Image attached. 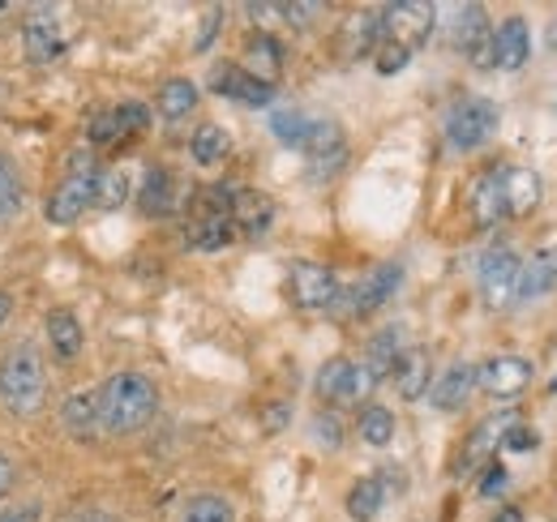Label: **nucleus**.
<instances>
[{
    "label": "nucleus",
    "mask_w": 557,
    "mask_h": 522,
    "mask_svg": "<svg viewBox=\"0 0 557 522\" xmlns=\"http://www.w3.org/2000/svg\"><path fill=\"white\" fill-rule=\"evenodd\" d=\"M189 150H194V163H202V167H214V163H223V159H227V150H232V137L219 129V125H198L194 141H189Z\"/></svg>",
    "instance_id": "2f4dec72"
},
{
    "label": "nucleus",
    "mask_w": 557,
    "mask_h": 522,
    "mask_svg": "<svg viewBox=\"0 0 557 522\" xmlns=\"http://www.w3.org/2000/svg\"><path fill=\"white\" fill-rule=\"evenodd\" d=\"M382 48V13H356L344 35V52L348 57H369Z\"/></svg>",
    "instance_id": "cd10ccee"
},
{
    "label": "nucleus",
    "mask_w": 557,
    "mask_h": 522,
    "mask_svg": "<svg viewBox=\"0 0 557 522\" xmlns=\"http://www.w3.org/2000/svg\"><path fill=\"white\" fill-rule=\"evenodd\" d=\"M86 137H90V141H99V146H103V141H116V137H121V121H116V108H112V112H99V116L90 121Z\"/></svg>",
    "instance_id": "4c0bfd02"
},
{
    "label": "nucleus",
    "mask_w": 557,
    "mask_h": 522,
    "mask_svg": "<svg viewBox=\"0 0 557 522\" xmlns=\"http://www.w3.org/2000/svg\"><path fill=\"white\" fill-rule=\"evenodd\" d=\"M433 386V364H429V351L424 347H408L395 364V390L404 398H424Z\"/></svg>",
    "instance_id": "5701e85b"
},
{
    "label": "nucleus",
    "mask_w": 557,
    "mask_h": 522,
    "mask_svg": "<svg viewBox=\"0 0 557 522\" xmlns=\"http://www.w3.org/2000/svg\"><path fill=\"white\" fill-rule=\"evenodd\" d=\"M39 501H22V506H13V510H4L0 514V522H39Z\"/></svg>",
    "instance_id": "37998d69"
},
{
    "label": "nucleus",
    "mask_w": 557,
    "mask_h": 522,
    "mask_svg": "<svg viewBox=\"0 0 557 522\" xmlns=\"http://www.w3.org/2000/svg\"><path fill=\"white\" fill-rule=\"evenodd\" d=\"M506 488V467H493L485 480H481V497H493V493H502Z\"/></svg>",
    "instance_id": "a18cd8bd"
},
{
    "label": "nucleus",
    "mask_w": 557,
    "mask_h": 522,
    "mask_svg": "<svg viewBox=\"0 0 557 522\" xmlns=\"http://www.w3.org/2000/svg\"><path fill=\"white\" fill-rule=\"evenodd\" d=\"M510 428H519V415H515V411L488 415L485 424H476V433L468 437V450H463V467H459V471H472V462H485V458L506 442Z\"/></svg>",
    "instance_id": "aec40b11"
},
{
    "label": "nucleus",
    "mask_w": 557,
    "mask_h": 522,
    "mask_svg": "<svg viewBox=\"0 0 557 522\" xmlns=\"http://www.w3.org/2000/svg\"><path fill=\"white\" fill-rule=\"evenodd\" d=\"M532 57V30L523 17H506L497 30H493V65L515 73V69L528 65Z\"/></svg>",
    "instance_id": "f3484780"
},
{
    "label": "nucleus",
    "mask_w": 557,
    "mask_h": 522,
    "mask_svg": "<svg viewBox=\"0 0 557 522\" xmlns=\"http://www.w3.org/2000/svg\"><path fill=\"white\" fill-rule=\"evenodd\" d=\"M245 73L249 77H258V82H267V86H275L278 69H283V48H278L275 35H253L249 44H245Z\"/></svg>",
    "instance_id": "b1692460"
},
{
    "label": "nucleus",
    "mask_w": 557,
    "mask_h": 522,
    "mask_svg": "<svg viewBox=\"0 0 557 522\" xmlns=\"http://www.w3.org/2000/svg\"><path fill=\"white\" fill-rule=\"evenodd\" d=\"M48 343H52V351L61 360H77V351H82V322L73 318L70 309H52L48 313Z\"/></svg>",
    "instance_id": "a878e982"
},
{
    "label": "nucleus",
    "mask_w": 557,
    "mask_h": 522,
    "mask_svg": "<svg viewBox=\"0 0 557 522\" xmlns=\"http://www.w3.org/2000/svg\"><path fill=\"white\" fill-rule=\"evenodd\" d=\"M369 390H373L369 373H364L360 364L344 360V356H339V360H326V364H322V373H318V394H322L326 402H335V407L360 402Z\"/></svg>",
    "instance_id": "9d476101"
},
{
    "label": "nucleus",
    "mask_w": 557,
    "mask_h": 522,
    "mask_svg": "<svg viewBox=\"0 0 557 522\" xmlns=\"http://www.w3.org/2000/svg\"><path fill=\"white\" fill-rule=\"evenodd\" d=\"M13 210H22V181H17L13 163L0 154V219H9Z\"/></svg>",
    "instance_id": "e433bc0d"
},
{
    "label": "nucleus",
    "mask_w": 557,
    "mask_h": 522,
    "mask_svg": "<svg viewBox=\"0 0 557 522\" xmlns=\"http://www.w3.org/2000/svg\"><path fill=\"white\" fill-rule=\"evenodd\" d=\"M502 446H506V450H532V446H536V437H532V428H510Z\"/></svg>",
    "instance_id": "c03bdc74"
},
{
    "label": "nucleus",
    "mask_w": 557,
    "mask_h": 522,
    "mask_svg": "<svg viewBox=\"0 0 557 522\" xmlns=\"http://www.w3.org/2000/svg\"><path fill=\"white\" fill-rule=\"evenodd\" d=\"M476 386L493 398H515L532 386V364L523 356H493L476 369Z\"/></svg>",
    "instance_id": "f8f14e48"
},
{
    "label": "nucleus",
    "mask_w": 557,
    "mask_h": 522,
    "mask_svg": "<svg viewBox=\"0 0 557 522\" xmlns=\"http://www.w3.org/2000/svg\"><path fill=\"white\" fill-rule=\"evenodd\" d=\"M476 390V369L468 364V360H459V364H450L433 386H429V402L437 407V411H459L468 398Z\"/></svg>",
    "instance_id": "6ab92c4d"
},
{
    "label": "nucleus",
    "mask_w": 557,
    "mask_h": 522,
    "mask_svg": "<svg viewBox=\"0 0 557 522\" xmlns=\"http://www.w3.org/2000/svg\"><path fill=\"white\" fill-rule=\"evenodd\" d=\"M300 150H305V159H309V176H313V181H331V176L344 172V163H348V141H344V133H339L335 121H313L309 141H305Z\"/></svg>",
    "instance_id": "1a4fd4ad"
},
{
    "label": "nucleus",
    "mask_w": 557,
    "mask_h": 522,
    "mask_svg": "<svg viewBox=\"0 0 557 522\" xmlns=\"http://www.w3.org/2000/svg\"><path fill=\"white\" fill-rule=\"evenodd\" d=\"M125 197H129L125 172H99V181H95V206L116 210V206H125Z\"/></svg>",
    "instance_id": "c9c22d12"
},
{
    "label": "nucleus",
    "mask_w": 557,
    "mask_h": 522,
    "mask_svg": "<svg viewBox=\"0 0 557 522\" xmlns=\"http://www.w3.org/2000/svg\"><path fill=\"white\" fill-rule=\"evenodd\" d=\"M210 86H214L223 99H236V103H245V108H267V103L275 99V86L249 77L240 65H219L210 73Z\"/></svg>",
    "instance_id": "2eb2a0df"
},
{
    "label": "nucleus",
    "mask_w": 557,
    "mask_h": 522,
    "mask_svg": "<svg viewBox=\"0 0 557 522\" xmlns=\"http://www.w3.org/2000/svg\"><path fill=\"white\" fill-rule=\"evenodd\" d=\"M185 240H189V249H202V253H214V249H223V245L236 240V227H232V189L227 185H210V189L194 194V214H189Z\"/></svg>",
    "instance_id": "7ed1b4c3"
},
{
    "label": "nucleus",
    "mask_w": 557,
    "mask_h": 522,
    "mask_svg": "<svg viewBox=\"0 0 557 522\" xmlns=\"http://www.w3.org/2000/svg\"><path fill=\"white\" fill-rule=\"evenodd\" d=\"M65 424H70L73 437H90L99 428V407H95V394L77 390L65 398Z\"/></svg>",
    "instance_id": "473e14b6"
},
{
    "label": "nucleus",
    "mask_w": 557,
    "mask_h": 522,
    "mask_svg": "<svg viewBox=\"0 0 557 522\" xmlns=\"http://www.w3.org/2000/svg\"><path fill=\"white\" fill-rule=\"evenodd\" d=\"M472 214H476V223H481V227H493V223L506 214V206H502V181H497V172H485V176L472 185Z\"/></svg>",
    "instance_id": "c85d7f7f"
},
{
    "label": "nucleus",
    "mask_w": 557,
    "mask_h": 522,
    "mask_svg": "<svg viewBox=\"0 0 557 522\" xmlns=\"http://www.w3.org/2000/svg\"><path fill=\"white\" fill-rule=\"evenodd\" d=\"M116 121H121V133H141L150 125V112L141 103H121L116 108Z\"/></svg>",
    "instance_id": "58836bf2"
},
{
    "label": "nucleus",
    "mask_w": 557,
    "mask_h": 522,
    "mask_svg": "<svg viewBox=\"0 0 557 522\" xmlns=\"http://www.w3.org/2000/svg\"><path fill=\"white\" fill-rule=\"evenodd\" d=\"M455 48L472 61V65L488 69L493 65V30H488V17L481 4H463L455 13Z\"/></svg>",
    "instance_id": "ddd939ff"
},
{
    "label": "nucleus",
    "mask_w": 557,
    "mask_h": 522,
    "mask_svg": "<svg viewBox=\"0 0 557 522\" xmlns=\"http://www.w3.org/2000/svg\"><path fill=\"white\" fill-rule=\"evenodd\" d=\"M404 351H408V347H404V326H386V330H377V334L369 338V364H364V373H369V382L377 386L382 377H391Z\"/></svg>",
    "instance_id": "412c9836"
},
{
    "label": "nucleus",
    "mask_w": 557,
    "mask_h": 522,
    "mask_svg": "<svg viewBox=\"0 0 557 522\" xmlns=\"http://www.w3.org/2000/svg\"><path fill=\"white\" fill-rule=\"evenodd\" d=\"M399 283H404V265L399 261H382L356 287H339V296H335V304L326 313H335V318H369L373 309H382L399 291Z\"/></svg>",
    "instance_id": "20e7f679"
},
{
    "label": "nucleus",
    "mask_w": 557,
    "mask_h": 522,
    "mask_svg": "<svg viewBox=\"0 0 557 522\" xmlns=\"http://www.w3.org/2000/svg\"><path fill=\"white\" fill-rule=\"evenodd\" d=\"M275 223V206L271 197L258 194V189H232V227L236 236H267Z\"/></svg>",
    "instance_id": "a211bd4d"
},
{
    "label": "nucleus",
    "mask_w": 557,
    "mask_h": 522,
    "mask_svg": "<svg viewBox=\"0 0 557 522\" xmlns=\"http://www.w3.org/2000/svg\"><path fill=\"white\" fill-rule=\"evenodd\" d=\"M194 108H198V86L189 77L163 82V90H159V116L163 121H185Z\"/></svg>",
    "instance_id": "bb28decb"
},
{
    "label": "nucleus",
    "mask_w": 557,
    "mask_h": 522,
    "mask_svg": "<svg viewBox=\"0 0 557 522\" xmlns=\"http://www.w3.org/2000/svg\"><path fill=\"white\" fill-rule=\"evenodd\" d=\"M48 398V369L35 347H13L0 360V402L13 415H35Z\"/></svg>",
    "instance_id": "f03ea898"
},
{
    "label": "nucleus",
    "mask_w": 557,
    "mask_h": 522,
    "mask_svg": "<svg viewBox=\"0 0 557 522\" xmlns=\"http://www.w3.org/2000/svg\"><path fill=\"white\" fill-rule=\"evenodd\" d=\"M382 501H386V484H382L377 475H369V480L351 484V493H348V514L356 522H373L377 514H382Z\"/></svg>",
    "instance_id": "c756f323"
},
{
    "label": "nucleus",
    "mask_w": 557,
    "mask_h": 522,
    "mask_svg": "<svg viewBox=\"0 0 557 522\" xmlns=\"http://www.w3.org/2000/svg\"><path fill=\"white\" fill-rule=\"evenodd\" d=\"M545 44H549V52L557 57V17H554V26H549V35H545Z\"/></svg>",
    "instance_id": "3c124183"
},
{
    "label": "nucleus",
    "mask_w": 557,
    "mask_h": 522,
    "mask_svg": "<svg viewBox=\"0 0 557 522\" xmlns=\"http://www.w3.org/2000/svg\"><path fill=\"white\" fill-rule=\"evenodd\" d=\"M9 309H13V300H9V291H0V326H4V318H9Z\"/></svg>",
    "instance_id": "8fccbe9b"
},
{
    "label": "nucleus",
    "mask_w": 557,
    "mask_h": 522,
    "mask_svg": "<svg viewBox=\"0 0 557 522\" xmlns=\"http://www.w3.org/2000/svg\"><path fill=\"white\" fill-rule=\"evenodd\" d=\"M278 13H283V17H292V26H300V30H305V26L322 13V4H278Z\"/></svg>",
    "instance_id": "79ce46f5"
},
{
    "label": "nucleus",
    "mask_w": 557,
    "mask_h": 522,
    "mask_svg": "<svg viewBox=\"0 0 557 522\" xmlns=\"http://www.w3.org/2000/svg\"><path fill=\"white\" fill-rule=\"evenodd\" d=\"M497 181H502V206L510 219H528L541 206V176L532 167H502Z\"/></svg>",
    "instance_id": "dca6fc26"
},
{
    "label": "nucleus",
    "mask_w": 557,
    "mask_h": 522,
    "mask_svg": "<svg viewBox=\"0 0 557 522\" xmlns=\"http://www.w3.org/2000/svg\"><path fill=\"white\" fill-rule=\"evenodd\" d=\"M493 129H497V108L488 99H481V95H468V99H459L446 112V137H450L455 150L485 146L488 137H493Z\"/></svg>",
    "instance_id": "423d86ee"
},
{
    "label": "nucleus",
    "mask_w": 557,
    "mask_h": 522,
    "mask_svg": "<svg viewBox=\"0 0 557 522\" xmlns=\"http://www.w3.org/2000/svg\"><path fill=\"white\" fill-rule=\"evenodd\" d=\"M283 424H287V407H275V411H267V428H271V433H278Z\"/></svg>",
    "instance_id": "de8ad7c7"
},
{
    "label": "nucleus",
    "mask_w": 557,
    "mask_h": 522,
    "mask_svg": "<svg viewBox=\"0 0 557 522\" xmlns=\"http://www.w3.org/2000/svg\"><path fill=\"white\" fill-rule=\"evenodd\" d=\"M95 181H99V172H70V176L57 185V194L48 197V219H52L57 227L77 223V219L86 214V206H95Z\"/></svg>",
    "instance_id": "9b49d317"
},
{
    "label": "nucleus",
    "mask_w": 557,
    "mask_h": 522,
    "mask_svg": "<svg viewBox=\"0 0 557 522\" xmlns=\"http://www.w3.org/2000/svg\"><path fill=\"white\" fill-rule=\"evenodd\" d=\"M176 522H236V506L227 497H219V493H198V497L185 501Z\"/></svg>",
    "instance_id": "7c9ffc66"
},
{
    "label": "nucleus",
    "mask_w": 557,
    "mask_h": 522,
    "mask_svg": "<svg viewBox=\"0 0 557 522\" xmlns=\"http://www.w3.org/2000/svg\"><path fill=\"white\" fill-rule=\"evenodd\" d=\"M557 291V249H541L532 261H523V270H519V300H541V296H549Z\"/></svg>",
    "instance_id": "4be33fe9"
},
{
    "label": "nucleus",
    "mask_w": 557,
    "mask_h": 522,
    "mask_svg": "<svg viewBox=\"0 0 557 522\" xmlns=\"http://www.w3.org/2000/svg\"><path fill=\"white\" fill-rule=\"evenodd\" d=\"M0 13H9V4H0Z\"/></svg>",
    "instance_id": "603ef678"
},
{
    "label": "nucleus",
    "mask_w": 557,
    "mask_h": 522,
    "mask_svg": "<svg viewBox=\"0 0 557 522\" xmlns=\"http://www.w3.org/2000/svg\"><path fill=\"white\" fill-rule=\"evenodd\" d=\"M95 407H99V428L129 437L146 428L159 411V386L146 373H116L95 390Z\"/></svg>",
    "instance_id": "f257e3e1"
},
{
    "label": "nucleus",
    "mask_w": 557,
    "mask_h": 522,
    "mask_svg": "<svg viewBox=\"0 0 557 522\" xmlns=\"http://www.w3.org/2000/svg\"><path fill=\"white\" fill-rule=\"evenodd\" d=\"M9 484H13V458L0 450V497L9 493Z\"/></svg>",
    "instance_id": "49530a36"
},
{
    "label": "nucleus",
    "mask_w": 557,
    "mask_h": 522,
    "mask_svg": "<svg viewBox=\"0 0 557 522\" xmlns=\"http://www.w3.org/2000/svg\"><path fill=\"white\" fill-rule=\"evenodd\" d=\"M360 437H364V446H391V437H395V415L386 411V407H364L360 411Z\"/></svg>",
    "instance_id": "72a5a7b5"
},
{
    "label": "nucleus",
    "mask_w": 557,
    "mask_h": 522,
    "mask_svg": "<svg viewBox=\"0 0 557 522\" xmlns=\"http://www.w3.org/2000/svg\"><path fill=\"white\" fill-rule=\"evenodd\" d=\"M493 522H523V510H519V506H506V510H497Z\"/></svg>",
    "instance_id": "09e8293b"
},
{
    "label": "nucleus",
    "mask_w": 557,
    "mask_h": 522,
    "mask_svg": "<svg viewBox=\"0 0 557 522\" xmlns=\"http://www.w3.org/2000/svg\"><path fill=\"white\" fill-rule=\"evenodd\" d=\"M176 189H181V185H176V176H172L168 167H150V172H146V185H141V210L154 214V219L172 214V210L181 206V194H176Z\"/></svg>",
    "instance_id": "393cba45"
},
{
    "label": "nucleus",
    "mask_w": 557,
    "mask_h": 522,
    "mask_svg": "<svg viewBox=\"0 0 557 522\" xmlns=\"http://www.w3.org/2000/svg\"><path fill=\"white\" fill-rule=\"evenodd\" d=\"M519 270L523 261L510 245H493L485 258H481V296H485L488 309H506L519 291Z\"/></svg>",
    "instance_id": "6e6552de"
},
{
    "label": "nucleus",
    "mask_w": 557,
    "mask_h": 522,
    "mask_svg": "<svg viewBox=\"0 0 557 522\" xmlns=\"http://www.w3.org/2000/svg\"><path fill=\"white\" fill-rule=\"evenodd\" d=\"M313 433H318L322 446H339V442H344V424H339L335 415H318V420H313Z\"/></svg>",
    "instance_id": "ea45409f"
},
{
    "label": "nucleus",
    "mask_w": 557,
    "mask_h": 522,
    "mask_svg": "<svg viewBox=\"0 0 557 522\" xmlns=\"http://www.w3.org/2000/svg\"><path fill=\"white\" fill-rule=\"evenodd\" d=\"M287 296L296 309H331L335 296H339V278L331 265H318V261H296L287 270Z\"/></svg>",
    "instance_id": "0eeeda50"
},
{
    "label": "nucleus",
    "mask_w": 557,
    "mask_h": 522,
    "mask_svg": "<svg viewBox=\"0 0 557 522\" xmlns=\"http://www.w3.org/2000/svg\"><path fill=\"white\" fill-rule=\"evenodd\" d=\"M433 17H437V9L433 4H424V0H399V4H386L382 9V44H395V48H404L408 57L429 44V35H433Z\"/></svg>",
    "instance_id": "39448f33"
},
{
    "label": "nucleus",
    "mask_w": 557,
    "mask_h": 522,
    "mask_svg": "<svg viewBox=\"0 0 557 522\" xmlns=\"http://www.w3.org/2000/svg\"><path fill=\"white\" fill-rule=\"evenodd\" d=\"M408 61H412V57H408L404 48H395V44H382V48H377V69H382V73H399Z\"/></svg>",
    "instance_id": "a19ab883"
},
{
    "label": "nucleus",
    "mask_w": 557,
    "mask_h": 522,
    "mask_svg": "<svg viewBox=\"0 0 557 522\" xmlns=\"http://www.w3.org/2000/svg\"><path fill=\"white\" fill-rule=\"evenodd\" d=\"M22 44H26V57H30L35 65H52V61H61V52H65V35H61L57 13H52V9H35V13L26 17V26H22Z\"/></svg>",
    "instance_id": "4468645a"
},
{
    "label": "nucleus",
    "mask_w": 557,
    "mask_h": 522,
    "mask_svg": "<svg viewBox=\"0 0 557 522\" xmlns=\"http://www.w3.org/2000/svg\"><path fill=\"white\" fill-rule=\"evenodd\" d=\"M309 129H313V121H309L305 112H275V116H271V133H275L278 141L296 146V150L309 141Z\"/></svg>",
    "instance_id": "f704fd0d"
},
{
    "label": "nucleus",
    "mask_w": 557,
    "mask_h": 522,
    "mask_svg": "<svg viewBox=\"0 0 557 522\" xmlns=\"http://www.w3.org/2000/svg\"><path fill=\"white\" fill-rule=\"evenodd\" d=\"M554 394H557V382H554Z\"/></svg>",
    "instance_id": "864d4df0"
}]
</instances>
